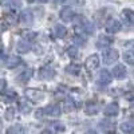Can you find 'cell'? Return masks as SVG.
Listing matches in <instances>:
<instances>
[{
    "instance_id": "obj_1",
    "label": "cell",
    "mask_w": 134,
    "mask_h": 134,
    "mask_svg": "<svg viewBox=\"0 0 134 134\" xmlns=\"http://www.w3.org/2000/svg\"><path fill=\"white\" fill-rule=\"evenodd\" d=\"M119 58L118 51L114 48H109L103 52V62L105 64H113L114 62H117V59Z\"/></svg>"
},
{
    "instance_id": "obj_2",
    "label": "cell",
    "mask_w": 134,
    "mask_h": 134,
    "mask_svg": "<svg viewBox=\"0 0 134 134\" xmlns=\"http://www.w3.org/2000/svg\"><path fill=\"white\" fill-rule=\"evenodd\" d=\"M26 97L31 100H36V102H39V100H42L44 98V93L38 90V88H27L26 90Z\"/></svg>"
},
{
    "instance_id": "obj_3",
    "label": "cell",
    "mask_w": 134,
    "mask_h": 134,
    "mask_svg": "<svg viewBox=\"0 0 134 134\" xmlns=\"http://www.w3.org/2000/svg\"><path fill=\"white\" fill-rule=\"evenodd\" d=\"M55 70L52 69V67H50V66H44V67H42L40 69V71H39V78L40 79H52V78L55 76Z\"/></svg>"
},
{
    "instance_id": "obj_4",
    "label": "cell",
    "mask_w": 134,
    "mask_h": 134,
    "mask_svg": "<svg viewBox=\"0 0 134 134\" xmlns=\"http://www.w3.org/2000/svg\"><path fill=\"white\" fill-rule=\"evenodd\" d=\"M121 28H122L121 21H118V20H115V19H110L107 23H106V31H107L109 34H115V32H118Z\"/></svg>"
},
{
    "instance_id": "obj_5",
    "label": "cell",
    "mask_w": 134,
    "mask_h": 134,
    "mask_svg": "<svg viewBox=\"0 0 134 134\" xmlns=\"http://www.w3.org/2000/svg\"><path fill=\"white\" fill-rule=\"evenodd\" d=\"M20 20L21 23L26 26H31L34 23V14L31 12V9H23L20 14Z\"/></svg>"
},
{
    "instance_id": "obj_6",
    "label": "cell",
    "mask_w": 134,
    "mask_h": 134,
    "mask_svg": "<svg viewBox=\"0 0 134 134\" xmlns=\"http://www.w3.org/2000/svg\"><path fill=\"white\" fill-rule=\"evenodd\" d=\"M98 66H99V57H98V55H95V54L90 55V57L87 58V60H86V69L93 71V70L97 69Z\"/></svg>"
},
{
    "instance_id": "obj_7",
    "label": "cell",
    "mask_w": 134,
    "mask_h": 134,
    "mask_svg": "<svg viewBox=\"0 0 134 134\" xmlns=\"http://www.w3.org/2000/svg\"><path fill=\"white\" fill-rule=\"evenodd\" d=\"M43 110H44V114H47V115H50L52 118H58L60 115V113H62L58 105H48L47 107H44Z\"/></svg>"
},
{
    "instance_id": "obj_8",
    "label": "cell",
    "mask_w": 134,
    "mask_h": 134,
    "mask_svg": "<svg viewBox=\"0 0 134 134\" xmlns=\"http://www.w3.org/2000/svg\"><path fill=\"white\" fill-rule=\"evenodd\" d=\"M74 11L70 8V7H64V8H62V11H60V14H59V16H60V19L63 20V21H66V23H69V21H71L72 19H74Z\"/></svg>"
},
{
    "instance_id": "obj_9",
    "label": "cell",
    "mask_w": 134,
    "mask_h": 134,
    "mask_svg": "<svg viewBox=\"0 0 134 134\" xmlns=\"http://www.w3.org/2000/svg\"><path fill=\"white\" fill-rule=\"evenodd\" d=\"M113 75H114V78H117V79H124V78L126 76V67L124 64L115 66L113 69Z\"/></svg>"
},
{
    "instance_id": "obj_10",
    "label": "cell",
    "mask_w": 134,
    "mask_h": 134,
    "mask_svg": "<svg viewBox=\"0 0 134 134\" xmlns=\"http://www.w3.org/2000/svg\"><path fill=\"white\" fill-rule=\"evenodd\" d=\"M99 127L102 129L103 131H106V133H113V131H114V129H115V124H114L113 121L103 119V121H100Z\"/></svg>"
},
{
    "instance_id": "obj_11",
    "label": "cell",
    "mask_w": 134,
    "mask_h": 134,
    "mask_svg": "<svg viewBox=\"0 0 134 134\" xmlns=\"http://www.w3.org/2000/svg\"><path fill=\"white\" fill-rule=\"evenodd\" d=\"M110 82H111V74L107 70H102L99 74V78H98V83L102 85V86H106Z\"/></svg>"
},
{
    "instance_id": "obj_12",
    "label": "cell",
    "mask_w": 134,
    "mask_h": 134,
    "mask_svg": "<svg viewBox=\"0 0 134 134\" xmlns=\"http://www.w3.org/2000/svg\"><path fill=\"white\" fill-rule=\"evenodd\" d=\"M111 43H113V38L102 35V36H99L98 40H97V47L98 48H105V47H109Z\"/></svg>"
},
{
    "instance_id": "obj_13",
    "label": "cell",
    "mask_w": 134,
    "mask_h": 134,
    "mask_svg": "<svg viewBox=\"0 0 134 134\" xmlns=\"http://www.w3.org/2000/svg\"><path fill=\"white\" fill-rule=\"evenodd\" d=\"M118 113H119V106H118V103H115V102L110 103V105H107V106L105 107V114H106L107 117L117 115Z\"/></svg>"
},
{
    "instance_id": "obj_14",
    "label": "cell",
    "mask_w": 134,
    "mask_h": 134,
    "mask_svg": "<svg viewBox=\"0 0 134 134\" xmlns=\"http://www.w3.org/2000/svg\"><path fill=\"white\" fill-rule=\"evenodd\" d=\"M32 70L31 69H26V70H23V72H20L19 75H18V82L19 83H26L27 81H30V78H32Z\"/></svg>"
},
{
    "instance_id": "obj_15",
    "label": "cell",
    "mask_w": 134,
    "mask_h": 134,
    "mask_svg": "<svg viewBox=\"0 0 134 134\" xmlns=\"http://www.w3.org/2000/svg\"><path fill=\"white\" fill-rule=\"evenodd\" d=\"M19 64H21V59L19 57H15V55L8 57L7 60H5V66L8 67V69H15V67H18Z\"/></svg>"
},
{
    "instance_id": "obj_16",
    "label": "cell",
    "mask_w": 134,
    "mask_h": 134,
    "mask_svg": "<svg viewBox=\"0 0 134 134\" xmlns=\"http://www.w3.org/2000/svg\"><path fill=\"white\" fill-rule=\"evenodd\" d=\"M122 19H124L127 24H134V11L126 8L122 11Z\"/></svg>"
},
{
    "instance_id": "obj_17",
    "label": "cell",
    "mask_w": 134,
    "mask_h": 134,
    "mask_svg": "<svg viewBox=\"0 0 134 134\" xmlns=\"http://www.w3.org/2000/svg\"><path fill=\"white\" fill-rule=\"evenodd\" d=\"M18 51L20 54H27L30 50H31V46H30V43L27 40H19L18 42Z\"/></svg>"
},
{
    "instance_id": "obj_18",
    "label": "cell",
    "mask_w": 134,
    "mask_h": 134,
    "mask_svg": "<svg viewBox=\"0 0 134 134\" xmlns=\"http://www.w3.org/2000/svg\"><path fill=\"white\" fill-rule=\"evenodd\" d=\"M54 34H55V36H57V38H64L67 35V30H66L64 26L57 24L54 27Z\"/></svg>"
},
{
    "instance_id": "obj_19",
    "label": "cell",
    "mask_w": 134,
    "mask_h": 134,
    "mask_svg": "<svg viewBox=\"0 0 134 134\" xmlns=\"http://www.w3.org/2000/svg\"><path fill=\"white\" fill-rule=\"evenodd\" d=\"M121 130L126 133V134H134V122H124V124L121 125Z\"/></svg>"
},
{
    "instance_id": "obj_20",
    "label": "cell",
    "mask_w": 134,
    "mask_h": 134,
    "mask_svg": "<svg viewBox=\"0 0 134 134\" xmlns=\"http://www.w3.org/2000/svg\"><path fill=\"white\" fill-rule=\"evenodd\" d=\"M98 110H99V106L97 103H94V102H90V103H87L85 111H86L87 115H94V114L98 113Z\"/></svg>"
},
{
    "instance_id": "obj_21",
    "label": "cell",
    "mask_w": 134,
    "mask_h": 134,
    "mask_svg": "<svg viewBox=\"0 0 134 134\" xmlns=\"http://www.w3.org/2000/svg\"><path fill=\"white\" fill-rule=\"evenodd\" d=\"M79 71H81V67L78 66V64L71 63V64H69V66H66V72H67V74L78 75V74H79Z\"/></svg>"
},
{
    "instance_id": "obj_22",
    "label": "cell",
    "mask_w": 134,
    "mask_h": 134,
    "mask_svg": "<svg viewBox=\"0 0 134 134\" xmlns=\"http://www.w3.org/2000/svg\"><path fill=\"white\" fill-rule=\"evenodd\" d=\"M63 107H64V110H66V111H72V110L75 109V100H74L71 97L66 98L64 103H63Z\"/></svg>"
},
{
    "instance_id": "obj_23",
    "label": "cell",
    "mask_w": 134,
    "mask_h": 134,
    "mask_svg": "<svg viewBox=\"0 0 134 134\" xmlns=\"http://www.w3.org/2000/svg\"><path fill=\"white\" fill-rule=\"evenodd\" d=\"M8 134H26V129L21 125H14L8 129Z\"/></svg>"
},
{
    "instance_id": "obj_24",
    "label": "cell",
    "mask_w": 134,
    "mask_h": 134,
    "mask_svg": "<svg viewBox=\"0 0 134 134\" xmlns=\"http://www.w3.org/2000/svg\"><path fill=\"white\" fill-rule=\"evenodd\" d=\"M124 60H125L127 64L134 66V51H126V52L124 54Z\"/></svg>"
},
{
    "instance_id": "obj_25",
    "label": "cell",
    "mask_w": 134,
    "mask_h": 134,
    "mask_svg": "<svg viewBox=\"0 0 134 134\" xmlns=\"http://www.w3.org/2000/svg\"><path fill=\"white\" fill-rule=\"evenodd\" d=\"M67 54H69L70 58H76V55H78V48H76V46L69 47V48H67Z\"/></svg>"
},
{
    "instance_id": "obj_26",
    "label": "cell",
    "mask_w": 134,
    "mask_h": 134,
    "mask_svg": "<svg viewBox=\"0 0 134 134\" xmlns=\"http://www.w3.org/2000/svg\"><path fill=\"white\" fill-rule=\"evenodd\" d=\"M19 106H20V111H21V113H24V114H28L31 111V106L27 105L26 102H20Z\"/></svg>"
},
{
    "instance_id": "obj_27",
    "label": "cell",
    "mask_w": 134,
    "mask_h": 134,
    "mask_svg": "<svg viewBox=\"0 0 134 134\" xmlns=\"http://www.w3.org/2000/svg\"><path fill=\"white\" fill-rule=\"evenodd\" d=\"M15 98H16V94L15 93H9V94H7V95L3 97L4 102H12V100H15Z\"/></svg>"
},
{
    "instance_id": "obj_28",
    "label": "cell",
    "mask_w": 134,
    "mask_h": 134,
    "mask_svg": "<svg viewBox=\"0 0 134 134\" xmlns=\"http://www.w3.org/2000/svg\"><path fill=\"white\" fill-rule=\"evenodd\" d=\"M36 36H38V34H36V32H26V34H24V38H26L27 40L36 39Z\"/></svg>"
},
{
    "instance_id": "obj_29",
    "label": "cell",
    "mask_w": 134,
    "mask_h": 134,
    "mask_svg": "<svg viewBox=\"0 0 134 134\" xmlns=\"http://www.w3.org/2000/svg\"><path fill=\"white\" fill-rule=\"evenodd\" d=\"M14 115H15V110H14V109H8V110L5 111V118H7V119H12Z\"/></svg>"
},
{
    "instance_id": "obj_30",
    "label": "cell",
    "mask_w": 134,
    "mask_h": 134,
    "mask_svg": "<svg viewBox=\"0 0 134 134\" xmlns=\"http://www.w3.org/2000/svg\"><path fill=\"white\" fill-rule=\"evenodd\" d=\"M3 5H9V7H18V2H14V0H4Z\"/></svg>"
},
{
    "instance_id": "obj_31",
    "label": "cell",
    "mask_w": 134,
    "mask_h": 134,
    "mask_svg": "<svg viewBox=\"0 0 134 134\" xmlns=\"http://www.w3.org/2000/svg\"><path fill=\"white\" fill-rule=\"evenodd\" d=\"M69 3L72 5H76V7H81L85 4V0H69Z\"/></svg>"
},
{
    "instance_id": "obj_32",
    "label": "cell",
    "mask_w": 134,
    "mask_h": 134,
    "mask_svg": "<svg viewBox=\"0 0 134 134\" xmlns=\"http://www.w3.org/2000/svg\"><path fill=\"white\" fill-rule=\"evenodd\" d=\"M74 42L76 43V44H79V46H82V44H85V39L81 36V35H76L75 38H74Z\"/></svg>"
},
{
    "instance_id": "obj_33",
    "label": "cell",
    "mask_w": 134,
    "mask_h": 134,
    "mask_svg": "<svg viewBox=\"0 0 134 134\" xmlns=\"http://www.w3.org/2000/svg\"><path fill=\"white\" fill-rule=\"evenodd\" d=\"M35 117H36L38 119H42V118L44 117V110H43V109H39V110H36Z\"/></svg>"
},
{
    "instance_id": "obj_34",
    "label": "cell",
    "mask_w": 134,
    "mask_h": 134,
    "mask_svg": "<svg viewBox=\"0 0 134 134\" xmlns=\"http://www.w3.org/2000/svg\"><path fill=\"white\" fill-rule=\"evenodd\" d=\"M7 20L9 21V23H15V21H16V16L12 14V15H8L7 16Z\"/></svg>"
},
{
    "instance_id": "obj_35",
    "label": "cell",
    "mask_w": 134,
    "mask_h": 134,
    "mask_svg": "<svg viewBox=\"0 0 134 134\" xmlns=\"http://www.w3.org/2000/svg\"><path fill=\"white\" fill-rule=\"evenodd\" d=\"M4 88H5V81L4 79H0V93L4 91Z\"/></svg>"
},
{
    "instance_id": "obj_36",
    "label": "cell",
    "mask_w": 134,
    "mask_h": 134,
    "mask_svg": "<svg viewBox=\"0 0 134 134\" xmlns=\"http://www.w3.org/2000/svg\"><path fill=\"white\" fill-rule=\"evenodd\" d=\"M55 129H58L59 131H63V130H64V126L60 125V124H57V125H55Z\"/></svg>"
},
{
    "instance_id": "obj_37",
    "label": "cell",
    "mask_w": 134,
    "mask_h": 134,
    "mask_svg": "<svg viewBox=\"0 0 134 134\" xmlns=\"http://www.w3.org/2000/svg\"><path fill=\"white\" fill-rule=\"evenodd\" d=\"M42 134H52V131H51V130H44Z\"/></svg>"
},
{
    "instance_id": "obj_38",
    "label": "cell",
    "mask_w": 134,
    "mask_h": 134,
    "mask_svg": "<svg viewBox=\"0 0 134 134\" xmlns=\"http://www.w3.org/2000/svg\"><path fill=\"white\" fill-rule=\"evenodd\" d=\"M35 2H38V3H47L48 0H35Z\"/></svg>"
},
{
    "instance_id": "obj_39",
    "label": "cell",
    "mask_w": 134,
    "mask_h": 134,
    "mask_svg": "<svg viewBox=\"0 0 134 134\" xmlns=\"http://www.w3.org/2000/svg\"><path fill=\"white\" fill-rule=\"evenodd\" d=\"M88 134H98L95 130H90V131H88Z\"/></svg>"
},
{
    "instance_id": "obj_40",
    "label": "cell",
    "mask_w": 134,
    "mask_h": 134,
    "mask_svg": "<svg viewBox=\"0 0 134 134\" xmlns=\"http://www.w3.org/2000/svg\"><path fill=\"white\" fill-rule=\"evenodd\" d=\"M130 107H131V110H134V100H133V102L130 103Z\"/></svg>"
},
{
    "instance_id": "obj_41",
    "label": "cell",
    "mask_w": 134,
    "mask_h": 134,
    "mask_svg": "<svg viewBox=\"0 0 134 134\" xmlns=\"http://www.w3.org/2000/svg\"><path fill=\"white\" fill-rule=\"evenodd\" d=\"M57 2H58V3H60V2H63V0H57Z\"/></svg>"
},
{
    "instance_id": "obj_42",
    "label": "cell",
    "mask_w": 134,
    "mask_h": 134,
    "mask_svg": "<svg viewBox=\"0 0 134 134\" xmlns=\"http://www.w3.org/2000/svg\"><path fill=\"white\" fill-rule=\"evenodd\" d=\"M0 126H2V124H0Z\"/></svg>"
},
{
    "instance_id": "obj_43",
    "label": "cell",
    "mask_w": 134,
    "mask_h": 134,
    "mask_svg": "<svg viewBox=\"0 0 134 134\" xmlns=\"http://www.w3.org/2000/svg\"><path fill=\"white\" fill-rule=\"evenodd\" d=\"M110 134H113V133H110Z\"/></svg>"
}]
</instances>
